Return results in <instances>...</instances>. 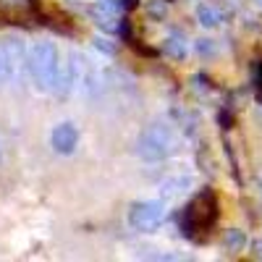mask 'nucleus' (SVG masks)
Instances as JSON below:
<instances>
[{
    "mask_svg": "<svg viewBox=\"0 0 262 262\" xmlns=\"http://www.w3.org/2000/svg\"><path fill=\"white\" fill-rule=\"evenodd\" d=\"M257 86L262 90V63H257Z\"/></svg>",
    "mask_w": 262,
    "mask_h": 262,
    "instance_id": "2",
    "label": "nucleus"
},
{
    "mask_svg": "<svg viewBox=\"0 0 262 262\" xmlns=\"http://www.w3.org/2000/svg\"><path fill=\"white\" fill-rule=\"evenodd\" d=\"M217 217H221V202H217V194L205 189L194 196L184 210V233L194 242H205L212 233Z\"/></svg>",
    "mask_w": 262,
    "mask_h": 262,
    "instance_id": "1",
    "label": "nucleus"
}]
</instances>
